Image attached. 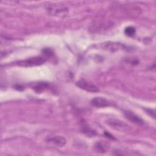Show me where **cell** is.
Wrapping results in <instances>:
<instances>
[{"mask_svg":"<svg viewBox=\"0 0 156 156\" xmlns=\"http://www.w3.org/2000/svg\"><path fill=\"white\" fill-rule=\"evenodd\" d=\"M91 105L96 108H103L112 105L109 100L102 97H95L91 100Z\"/></svg>","mask_w":156,"mask_h":156,"instance_id":"5b68a950","label":"cell"},{"mask_svg":"<svg viewBox=\"0 0 156 156\" xmlns=\"http://www.w3.org/2000/svg\"><path fill=\"white\" fill-rule=\"evenodd\" d=\"M49 87V83L44 82H35L31 85V88L37 93H41Z\"/></svg>","mask_w":156,"mask_h":156,"instance_id":"52a82bcc","label":"cell"},{"mask_svg":"<svg viewBox=\"0 0 156 156\" xmlns=\"http://www.w3.org/2000/svg\"><path fill=\"white\" fill-rule=\"evenodd\" d=\"M46 58L43 56H36L15 62V65L23 67H32L41 65L45 63Z\"/></svg>","mask_w":156,"mask_h":156,"instance_id":"6da1fadb","label":"cell"},{"mask_svg":"<svg viewBox=\"0 0 156 156\" xmlns=\"http://www.w3.org/2000/svg\"><path fill=\"white\" fill-rule=\"evenodd\" d=\"M125 48L124 45L117 43H107L104 44V48L111 51H116Z\"/></svg>","mask_w":156,"mask_h":156,"instance_id":"30bf717a","label":"cell"},{"mask_svg":"<svg viewBox=\"0 0 156 156\" xmlns=\"http://www.w3.org/2000/svg\"><path fill=\"white\" fill-rule=\"evenodd\" d=\"M46 9L48 14L55 16H65L69 12V9L67 7L59 4L47 5Z\"/></svg>","mask_w":156,"mask_h":156,"instance_id":"7a4b0ae2","label":"cell"},{"mask_svg":"<svg viewBox=\"0 0 156 156\" xmlns=\"http://www.w3.org/2000/svg\"><path fill=\"white\" fill-rule=\"evenodd\" d=\"M76 85L80 89L86 91L95 93L99 91V88L91 82H90L83 79L79 80L76 82Z\"/></svg>","mask_w":156,"mask_h":156,"instance_id":"3957f363","label":"cell"},{"mask_svg":"<svg viewBox=\"0 0 156 156\" xmlns=\"http://www.w3.org/2000/svg\"><path fill=\"white\" fill-rule=\"evenodd\" d=\"M109 148V144L105 141L97 142L94 145V149L99 153H105Z\"/></svg>","mask_w":156,"mask_h":156,"instance_id":"9c48e42d","label":"cell"},{"mask_svg":"<svg viewBox=\"0 0 156 156\" xmlns=\"http://www.w3.org/2000/svg\"><path fill=\"white\" fill-rule=\"evenodd\" d=\"M135 32H136V30H135V27H133V26H127L124 29L125 34L129 37L133 36L135 35Z\"/></svg>","mask_w":156,"mask_h":156,"instance_id":"8fae6325","label":"cell"},{"mask_svg":"<svg viewBox=\"0 0 156 156\" xmlns=\"http://www.w3.org/2000/svg\"><path fill=\"white\" fill-rule=\"evenodd\" d=\"M43 52H44V55H46V56H47V57H49V56H51V55H52V51L51 50V49H44L43 51Z\"/></svg>","mask_w":156,"mask_h":156,"instance_id":"4fadbf2b","label":"cell"},{"mask_svg":"<svg viewBox=\"0 0 156 156\" xmlns=\"http://www.w3.org/2000/svg\"><path fill=\"white\" fill-rule=\"evenodd\" d=\"M47 142L54 143L58 146H63L66 144V140L64 137L60 136H54L50 137L46 140Z\"/></svg>","mask_w":156,"mask_h":156,"instance_id":"ba28073f","label":"cell"},{"mask_svg":"<svg viewBox=\"0 0 156 156\" xmlns=\"http://www.w3.org/2000/svg\"><path fill=\"white\" fill-rule=\"evenodd\" d=\"M107 123L111 127H113V129L118 130H121V131L127 130L129 128V126L127 124L119 119H116L114 118L108 119L107 121Z\"/></svg>","mask_w":156,"mask_h":156,"instance_id":"277c9868","label":"cell"},{"mask_svg":"<svg viewBox=\"0 0 156 156\" xmlns=\"http://www.w3.org/2000/svg\"><path fill=\"white\" fill-rule=\"evenodd\" d=\"M145 111L146 112L149 114L151 117H153L154 118H155V111L152 109H151V108H146L145 109Z\"/></svg>","mask_w":156,"mask_h":156,"instance_id":"7c38bea8","label":"cell"},{"mask_svg":"<svg viewBox=\"0 0 156 156\" xmlns=\"http://www.w3.org/2000/svg\"><path fill=\"white\" fill-rule=\"evenodd\" d=\"M124 115L129 121L135 124L142 125L144 123V121L133 112L129 110H125L124 111Z\"/></svg>","mask_w":156,"mask_h":156,"instance_id":"8992f818","label":"cell"}]
</instances>
